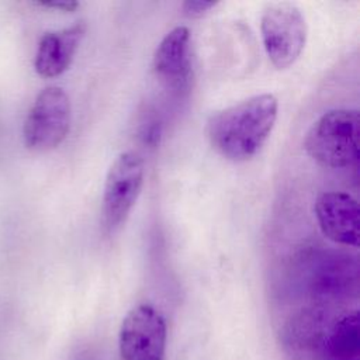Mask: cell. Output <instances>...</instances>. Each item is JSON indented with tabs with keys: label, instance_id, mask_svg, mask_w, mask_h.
I'll return each mask as SVG.
<instances>
[{
	"label": "cell",
	"instance_id": "6da1fadb",
	"mask_svg": "<svg viewBox=\"0 0 360 360\" xmlns=\"http://www.w3.org/2000/svg\"><path fill=\"white\" fill-rule=\"evenodd\" d=\"M278 114L273 94L252 96L210 115L205 135L210 145L225 159L243 162L253 158L269 139Z\"/></svg>",
	"mask_w": 360,
	"mask_h": 360
},
{
	"label": "cell",
	"instance_id": "7a4b0ae2",
	"mask_svg": "<svg viewBox=\"0 0 360 360\" xmlns=\"http://www.w3.org/2000/svg\"><path fill=\"white\" fill-rule=\"evenodd\" d=\"M359 134L357 110H330L311 125L304 149L325 167H350L359 162Z\"/></svg>",
	"mask_w": 360,
	"mask_h": 360
},
{
	"label": "cell",
	"instance_id": "3957f363",
	"mask_svg": "<svg viewBox=\"0 0 360 360\" xmlns=\"http://www.w3.org/2000/svg\"><path fill=\"white\" fill-rule=\"evenodd\" d=\"M264 51L277 69L290 68L307 42V21L301 10L288 1L269 4L260 18Z\"/></svg>",
	"mask_w": 360,
	"mask_h": 360
},
{
	"label": "cell",
	"instance_id": "277c9868",
	"mask_svg": "<svg viewBox=\"0 0 360 360\" xmlns=\"http://www.w3.org/2000/svg\"><path fill=\"white\" fill-rule=\"evenodd\" d=\"M72 107L66 91L58 86L42 89L24 121L22 135L27 148L46 152L59 146L70 128Z\"/></svg>",
	"mask_w": 360,
	"mask_h": 360
},
{
	"label": "cell",
	"instance_id": "5b68a950",
	"mask_svg": "<svg viewBox=\"0 0 360 360\" xmlns=\"http://www.w3.org/2000/svg\"><path fill=\"white\" fill-rule=\"evenodd\" d=\"M145 179V163L134 150L120 153L111 163L104 183L103 221L107 229L121 226L134 208Z\"/></svg>",
	"mask_w": 360,
	"mask_h": 360
},
{
	"label": "cell",
	"instance_id": "8992f818",
	"mask_svg": "<svg viewBox=\"0 0 360 360\" xmlns=\"http://www.w3.org/2000/svg\"><path fill=\"white\" fill-rule=\"evenodd\" d=\"M167 325L149 304L134 307L122 319L118 336L121 360H165Z\"/></svg>",
	"mask_w": 360,
	"mask_h": 360
},
{
	"label": "cell",
	"instance_id": "52a82bcc",
	"mask_svg": "<svg viewBox=\"0 0 360 360\" xmlns=\"http://www.w3.org/2000/svg\"><path fill=\"white\" fill-rule=\"evenodd\" d=\"M359 204L347 193L326 191L316 198V222L322 233L335 243L345 246H359Z\"/></svg>",
	"mask_w": 360,
	"mask_h": 360
},
{
	"label": "cell",
	"instance_id": "ba28073f",
	"mask_svg": "<svg viewBox=\"0 0 360 360\" xmlns=\"http://www.w3.org/2000/svg\"><path fill=\"white\" fill-rule=\"evenodd\" d=\"M84 31L86 25L80 21L58 31L45 32L34 59L37 73L46 79L62 75L70 66Z\"/></svg>",
	"mask_w": 360,
	"mask_h": 360
},
{
	"label": "cell",
	"instance_id": "9c48e42d",
	"mask_svg": "<svg viewBox=\"0 0 360 360\" xmlns=\"http://www.w3.org/2000/svg\"><path fill=\"white\" fill-rule=\"evenodd\" d=\"M190 30L179 25L169 31L153 53V70L167 80L184 79L190 66Z\"/></svg>",
	"mask_w": 360,
	"mask_h": 360
},
{
	"label": "cell",
	"instance_id": "30bf717a",
	"mask_svg": "<svg viewBox=\"0 0 360 360\" xmlns=\"http://www.w3.org/2000/svg\"><path fill=\"white\" fill-rule=\"evenodd\" d=\"M326 349L332 359L335 360H354L360 352L359 339V315L357 312H350L342 316L332 328Z\"/></svg>",
	"mask_w": 360,
	"mask_h": 360
},
{
	"label": "cell",
	"instance_id": "8fae6325",
	"mask_svg": "<svg viewBox=\"0 0 360 360\" xmlns=\"http://www.w3.org/2000/svg\"><path fill=\"white\" fill-rule=\"evenodd\" d=\"M218 3L217 1H201V0H187L181 4L184 14L190 18H198L207 14L211 8H214Z\"/></svg>",
	"mask_w": 360,
	"mask_h": 360
},
{
	"label": "cell",
	"instance_id": "7c38bea8",
	"mask_svg": "<svg viewBox=\"0 0 360 360\" xmlns=\"http://www.w3.org/2000/svg\"><path fill=\"white\" fill-rule=\"evenodd\" d=\"M39 6L48 8H56L62 11H75L79 7L77 1H38Z\"/></svg>",
	"mask_w": 360,
	"mask_h": 360
},
{
	"label": "cell",
	"instance_id": "4fadbf2b",
	"mask_svg": "<svg viewBox=\"0 0 360 360\" xmlns=\"http://www.w3.org/2000/svg\"><path fill=\"white\" fill-rule=\"evenodd\" d=\"M354 360H359V359H354Z\"/></svg>",
	"mask_w": 360,
	"mask_h": 360
}]
</instances>
